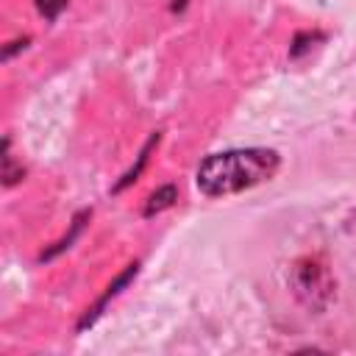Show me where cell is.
<instances>
[{"instance_id": "7a4b0ae2", "label": "cell", "mask_w": 356, "mask_h": 356, "mask_svg": "<svg viewBox=\"0 0 356 356\" xmlns=\"http://www.w3.org/2000/svg\"><path fill=\"white\" fill-rule=\"evenodd\" d=\"M289 286H292L295 298L312 312H325L331 306V300L337 298V281H334L328 264L317 256H303L292 264Z\"/></svg>"}, {"instance_id": "8992f818", "label": "cell", "mask_w": 356, "mask_h": 356, "mask_svg": "<svg viewBox=\"0 0 356 356\" xmlns=\"http://www.w3.org/2000/svg\"><path fill=\"white\" fill-rule=\"evenodd\" d=\"M22 175H25V170H22V164H19V167L14 164V156H11V139L6 136V139H3V184H6V186H14Z\"/></svg>"}, {"instance_id": "277c9868", "label": "cell", "mask_w": 356, "mask_h": 356, "mask_svg": "<svg viewBox=\"0 0 356 356\" xmlns=\"http://www.w3.org/2000/svg\"><path fill=\"white\" fill-rule=\"evenodd\" d=\"M175 200H178V189H175L172 184H167V186L156 189V192H153V195L147 197V203H145L142 214H145V217H153V214H159V211L170 209V206H172Z\"/></svg>"}, {"instance_id": "5b68a950", "label": "cell", "mask_w": 356, "mask_h": 356, "mask_svg": "<svg viewBox=\"0 0 356 356\" xmlns=\"http://www.w3.org/2000/svg\"><path fill=\"white\" fill-rule=\"evenodd\" d=\"M153 145H159V134H153V136L147 139V145H145V147H142V153H139V161H136V164H134V167H131V170H128V172L122 175V181H120V184L114 186V192H120V189H125L128 184H134V181L139 178V172H142V167L147 164V156H150V150H153Z\"/></svg>"}, {"instance_id": "52a82bcc", "label": "cell", "mask_w": 356, "mask_h": 356, "mask_svg": "<svg viewBox=\"0 0 356 356\" xmlns=\"http://www.w3.org/2000/svg\"><path fill=\"white\" fill-rule=\"evenodd\" d=\"M64 6H67V0H36V8L44 19H56Z\"/></svg>"}, {"instance_id": "3957f363", "label": "cell", "mask_w": 356, "mask_h": 356, "mask_svg": "<svg viewBox=\"0 0 356 356\" xmlns=\"http://www.w3.org/2000/svg\"><path fill=\"white\" fill-rule=\"evenodd\" d=\"M136 273H139V261L128 264V267H125V273H122V275H117V281H114V284H108L106 295H103V298H100V300H97V303H95V306H92V309H89V312L83 314V320H81V325H78V328H86V325H92V323L97 320L100 309H103V306L108 303V298H114V295H117V292H120V289H122V286H125V284H128V281H131V278H134Z\"/></svg>"}, {"instance_id": "6da1fadb", "label": "cell", "mask_w": 356, "mask_h": 356, "mask_svg": "<svg viewBox=\"0 0 356 356\" xmlns=\"http://www.w3.org/2000/svg\"><path fill=\"white\" fill-rule=\"evenodd\" d=\"M281 156L273 147H234L206 156L197 164L195 184L206 197H225L270 181Z\"/></svg>"}]
</instances>
